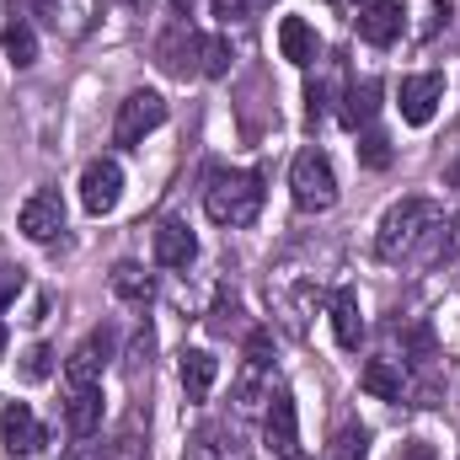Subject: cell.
I'll return each instance as SVG.
<instances>
[{"mask_svg": "<svg viewBox=\"0 0 460 460\" xmlns=\"http://www.w3.org/2000/svg\"><path fill=\"white\" fill-rule=\"evenodd\" d=\"M235 412L246 418V412H257L268 396H273V338L257 327L252 338H246V358H241V369H235Z\"/></svg>", "mask_w": 460, "mask_h": 460, "instance_id": "obj_4", "label": "cell"}, {"mask_svg": "<svg viewBox=\"0 0 460 460\" xmlns=\"http://www.w3.org/2000/svg\"><path fill=\"white\" fill-rule=\"evenodd\" d=\"M289 193H295V209L300 215H327L338 204V172H332V155L305 145L289 166Z\"/></svg>", "mask_w": 460, "mask_h": 460, "instance_id": "obj_3", "label": "cell"}, {"mask_svg": "<svg viewBox=\"0 0 460 460\" xmlns=\"http://www.w3.org/2000/svg\"><path fill=\"white\" fill-rule=\"evenodd\" d=\"M353 27H358V38L369 49H391L402 38V27H407V11H402V0H364L353 11Z\"/></svg>", "mask_w": 460, "mask_h": 460, "instance_id": "obj_10", "label": "cell"}, {"mask_svg": "<svg viewBox=\"0 0 460 460\" xmlns=\"http://www.w3.org/2000/svg\"><path fill=\"white\" fill-rule=\"evenodd\" d=\"M456 257H460V220H456V215H445L439 226L418 241V252H412V268H450Z\"/></svg>", "mask_w": 460, "mask_h": 460, "instance_id": "obj_16", "label": "cell"}, {"mask_svg": "<svg viewBox=\"0 0 460 460\" xmlns=\"http://www.w3.org/2000/svg\"><path fill=\"white\" fill-rule=\"evenodd\" d=\"M375 113H380V81H348L343 86V108H338L343 128H369Z\"/></svg>", "mask_w": 460, "mask_h": 460, "instance_id": "obj_21", "label": "cell"}, {"mask_svg": "<svg viewBox=\"0 0 460 460\" xmlns=\"http://www.w3.org/2000/svg\"><path fill=\"white\" fill-rule=\"evenodd\" d=\"M172 5H177V11H182V16H193V0H172Z\"/></svg>", "mask_w": 460, "mask_h": 460, "instance_id": "obj_39", "label": "cell"}, {"mask_svg": "<svg viewBox=\"0 0 460 460\" xmlns=\"http://www.w3.org/2000/svg\"><path fill=\"white\" fill-rule=\"evenodd\" d=\"M16 230L27 235V241H38V246H49L59 230H65V199L54 193V188H38L27 204H22V215H16Z\"/></svg>", "mask_w": 460, "mask_h": 460, "instance_id": "obj_11", "label": "cell"}, {"mask_svg": "<svg viewBox=\"0 0 460 460\" xmlns=\"http://www.w3.org/2000/svg\"><path fill=\"white\" fill-rule=\"evenodd\" d=\"M150 353H155V332L139 327V332H134V348H128V369H134V375H139V364L150 369Z\"/></svg>", "mask_w": 460, "mask_h": 460, "instance_id": "obj_32", "label": "cell"}, {"mask_svg": "<svg viewBox=\"0 0 460 460\" xmlns=\"http://www.w3.org/2000/svg\"><path fill=\"white\" fill-rule=\"evenodd\" d=\"M215 375H220V358H215L209 348H182V358H177V380H182V396H188V402H209Z\"/></svg>", "mask_w": 460, "mask_h": 460, "instance_id": "obj_15", "label": "cell"}, {"mask_svg": "<svg viewBox=\"0 0 460 460\" xmlns=\"http://www.w3.org/2000/svg\"><path fill=\"white\" fill-rule=\"evenodd\" d=\"M279 54H284L289 65L311 70V65H316V54H322V38H316V27H311L305 16H284V22H279Z\"/></svg>", "mask_w": 460, "mask_h": 460, "instance_id": "obj_18", "label": "cell"}, {"mask_svg": "<svg viewBox=\"0 0 460 460\" xmlns=\"http://www.w3.org/2000/svg\"><path fill=\"white\" fill-rule=\"evenodd\" d=\"M123 5H128V11H150V0H123Z\"/></svg>", "mask_w": 460, "mask_h": 460, "instance_id": "obj_38", "label": "cell"}, {"mask_svg": "<svg viewBox=\"0 0 460 460\" xmlns=\"http://www.w3.org/2000/svg\"><path fill=\"white\" fill-rule=\"evenodd\" d=\"M252 5H273V0H252Z\"/></svg>", "mask_w": 460, "mask_h": 460, "instance_id": "obj_41", "label": "cell"}, {"mask_svg": "<svg viewBox=\"0 0 460 460\" xmlns=\"http://www.w3.org/2000/svg\"><path fill=\"white\" fill-rule=\"evenodd\" d=\"M445 182H450V188H460V155L450 161V166H445Z\"/></svg>", "mask_w": 460, "mask_h": 460, "instance_id": "obj_36", "label": "cell"}, {"mask_svg": "<svg viewBox=\"0 0 460 460\" xmlns=\"http://www.w3.org/2000/svg\"><path fill=\"white\" fill-rule=\"evenodd\" d=\"M364 445H369V434L358 423H343L338 439H332V450H327V460H364Z\"/></svg>", "mask_w": 460, "mask_h": 460, "instance_id": "obj_28", "label": "cell"}, {"mask_svg": "<svg viewBox=\"0 0 460 460\" xmlns=\"http://www.w3.org/2000/svg\"><path fill=\"white\" fill-rule=\"evenodd\" d=\"M230 70V38H204V75L220 81Z\"/></svg>", "mask_w": 460, "mask_h": 460, "instance_id": "obj_31", "label": "cell"}, {"mask_svg": "<svg viewBox=\"0 0 460 460\" xmlns=\"http://www.w3.org/2000/svg\"><path fill=\"white\" fill-rule=\"evenodd\" d=\"M108 353H113V332H92L86 343L70 353V364H65L70 385H97L102 369H108Z\"/></svg>", "mask_w": 460, "mask_h": 460, "instance_id": "obj_19", "label": "cell"}, {"mask_svg": "<svg viewBox=\"0 0 460 460\" xmlns=\"http://www.w3.org/2000/svg\"><path fill=\"white\" fill-rule=\"evenodd\" d=\"M209 11H215V16H226V22H235V16H246V11H252V0H209Z\"/></svg>", "mask_w": 460, "mask_h": 460, "instance_id": "obj_34", "label": "cell"}, {"mask_svg": "<svg viewBox=\"0 0 460 460\" xmlns=\"http://www.w3.org/2000/svg\"><path fill=\"white\" fill-rule=\"evenodd\" d=\"M262 445L279 460H300V412H295V396L279 385L268 396V412H262Z\"/></svg>", "mask_w": 460, "mask_h": 460, "instance_id": "obj_8", "label": "cell"}, {"mask_svg": "<svg viewBox=\"0 0 460 460\" xmlns=\"http://www.w3.org/2000/svg\"><path fill=\"white\" fill-rule=\"evenodd\" d=\"M22 284H27V279H22V268H0V311L22 295Z\"/></svg>", "mask_w": 460, "mask_h": 460, "instance_id": "obj_33", "label": "cell"}, {"mask_svg": "<svg viewBox=\"0 0 460 460\" xmlns=\"http://www.w3.org/2000/svg\"><path fill=\"white\" fill-rule=\"evenodd\" d=\"M439 102H445V75H439V70H423V75H407V81H402V118H407L412 128L434 123Z\"/></svg>", "mask_w": 460, "mask_h": 460, "instance_id": "obj_12", "label": "cell"}, {"mask_svg": "<svg viewBox=\"0 0 460 460\" xmlns=\"http://www.w3.org/2000/svg\"><path fill=\"white\" fill-rule=\"evenodd\" d=\"M358 161H364L369 172H385V166H391V139H385L380 128H369V134L358 139Z\"/></svg>", "mask_w": 460, "mask_h": 460, "instance_id": "obj_29", "label": "cell"}, {"mask_svg": "<svg viewBox=\"0 0 460 460\" xmlns=\"http://www.w3.org/2000/svg\"><path fill=\"white\" fill-rule=\"evenodd\" d=\"M43 11H49V22L65 38H86L92 22H97V11H102V0H43Z\"/></svg>", "mask_w": 460, "mask_h": 460, "instance_id": "obj_22", "label": "cell"}, {"mask_svg": "<svg viewBox=\"0 0 460 460\" xmlns=\"http://www.w3.org/2000/svg\"><path fill=\"white\" fill-rule=\"evenodd\" d=\"M396 460H439V450H434L429 439H412V445H402V456Z\"/></svg>", "mask_w": 460, "mask_h": 460, "instance_id": "obj_35", "label": "cell"}, {"mask_svg": "<svg viewBox=\"0 0 460 460\" xmlns=\"http://www.w3.org/2000/svg\"><path fill=\"white\" fill-rule=\"evenodd\" d=\"M235 327H241V300H235L230 289H220V295H215V311H209V332H215V338H230Z\"/></svg>", "mask_w": 460, "mask_h": 460, "instance_id": "obj_27", "label": "cell"}, {"mask_svg": "<svg viewBox=\"0 0 460 460\" xmlns=\"http://www.w3.org/2000/svg\"><path fill=\"white\" fill-rule=\"evenodd\" d=\"M49 369H54V348L49 343H32L27 353H22V375L38 385V380H49Z\"/></svg>", "mask_w": 460, "mask_h": 460, "instance_id": "obj_30", "label": "cell"}, {"mask_svg": "<svg viewBox=\"0 0 460 460\" xmlns=\"http://www.w3.org/2000/svg\"><path fill=\"white\" fill-rule=\"evenodd\" d=\"M108 284H113L118 300H123V305H134V311H145V305L155 300V279H150V273H145L139 262H118Z\"/></svg>", "mask_w": 460, "mask_h": 460, "instance_id": "obj_23", "label": "cell"}, {"mask_svg": "<svg viewBox=\"0 0 460 460\" xmlns=\"http://www.w3.org/2000/svg\"><path fill=\"white\" fill-rule=\"evenodd\" d=\"M182 460H246V450H241V434L230 423H199L188 434Z\"/></svg>", "mask_w": 460, "mask_h": 460, "instance_id": "obj_13", "label": "cell"}, {"mask_svg": "<svg viewBox=\"0 0 460 460\" xmlns=\"http://www.w3.org/2000/svg\"><path fill=\"white\" fill-rule=\"evenodd\" d=\"M0 445H5L11 460H32V456H43L49 429L38 423V412H32L27 402H5V407H0Z\"/></svg>", "mask_w": 460, "mask_h": 460, "instance_id": "obj_7", "label": "cell"}, {"mask_svg": "<svg viewBox=\"0 0 460 460\" xmlns=\"http://www.w3.org/2000/svg\"><path fill=\"white\" fill-rule=\"evenodd\" d=\"M268 177L262 172H209V188H204V215L215 220V226L226 230H246L257 215H262V199H268V188H262Z\"/></svg>", "mask_w": 460, "mask_h": 460, "instance_id": "obj_1", "label": "cell"}, {"mask_svg": "<svg viewBox=\"0 0 460 460\" xmlns=\"http://www.w3.org/2000/svg\"><path fill=\"white\" fill-rule=\"evenodd\" d=\"M0 353H5V322H0Z\"/></svg>", "mask_w": 460, "mask_h": 460, "instance_id": "obj_40", "label": "cell"}, {"mask_svg": "<svg viewBox=\"0 0 460 460\" xmlns=\"http://www.w3.org/2000/svg\"><path fill=\"white\" fill-rule=\"evenodd\" d=\"M402 358H407L412 369H434V358H439V348H434V332H429V327H412V332L402 338Z\"/></svg>", "mask_w": 460, "mask_h": 460, "instance_id": "obj_26", "label": "cell"}, {"mask_svg": "<svg viewBox=\"0 0 460 460\" xmlns=\"http://www.w3.org/2000/svg\"><path fill=\"white\" fill-rule=\"evenodd\" d=\"M193 257H199V241H193V230L188 220H161L155 226V262L161 268H193Z\"/></svg>", "mask_w": 460, "mask_h": 460, "instance_id": "obj_17", "label": "cell"}, {"mask_svg": "<svg viewBox=\"0 0 460 460\" xmlns=\"http://www.w3.org/2000/svg\"><path fill=\"white\" fill-rule=\"evenodd\" d=\"M332 332L343 348L364 343V311H358V295L353 289H332Z\"/></svg>", "mask_w": 460, "mask_h": 460, "instance_id": "obj_25", "label": "cell"}, {"mask_svg": "<svg viewBox=\"0 0 460 460\" xmlns=\"http://www.w3.org/2000/svg\"><path fill=\"white\" fill-rule=\"evenodd\" d=\"M358 385L369 396H380V402H402L407 396V369H402V358H369L364 375H358Z\"/></svg>", "mask_w": 460, "mask_h": 460, "instance_id": "obj_20", "label": "cell"}, {"mask_svg": "<svg viewBox=\"0 0 460 460\" xmlns=\"http://www.w3.org/2000/svg\"><path fill=\"white\" fill-rule=\"evenodd\" d=\"M65 429H70V439H97V429H102V385H70Z\"/></svg>", "mask_w": 460, "mask_h": 460, "instance_id": "obj_14", "label": "cell"}, {"mask_svg": "<svg viewBox=\"0 0 460 460\" xmlns=\"http://www.w3.org/2000/svg\"><path fill=\"white\" fill-rule=\"evenodd\" d=\"M166 123V97L161 92H128L118 102V118H113V145L118 150H134L145 145V134H155Z\"/></svg>", "mask_w": 460, "mask_h": 460, "instance_id": "obj_5", "label": "cell"}, {"mask_svg": "<svg viewBox=\"0 0 460 460\" xmlns=\"http://www.w3.org/2000/svg\"><path fill=\"white\" fill-rule=\"evenodd\" d=\"M439 220H445V209H439L434 199H402V204H391L385 220H380V230H375V257H385V262H412L418 241L439 226Z\"/></svg>", "mask_w": 460, "mask_h": 460, "instance_id": "obj_2", "label": "cell"}, {"mask_svg": "<svg viewBox=\"0 0 460 460\" xmlns=\"http://www.w3.org/2000/svg\"><path fill=\"white\" fill-rule=\"evenodd\" d=\"M155 65L177 81L188 75H204V32L193 22H172L161 38H155Z\"/></svg>", "mask_w": 460, "mask_h": 460, "instance_id": "obj_6", "label": "cell"}, {"mask_svg": "<svg viewBox=\"0 0 460 460\" xmlns=\"http://www.w3.org/2000/svg\"><path fill=\"white\" fill-rule=\"evenodd\" d=\"M118 199H123V166H118L113 155L86 161V172H81V204H86V215H113Z\"/></svg>", "mask_w": 460, "mask_h": 460, "instance_id": "obj_9", "label": "cell"}, {"mask_svg": "<svg viewBox=\"0 0 460 460\" xmlns=\"http://www.w3.org/2000/svg\"><path fill=\"white\" fill-rule=\"evenodd\" d=\"M0 49H5V59H11L16 70H32V65H38V32H32V22H27V16H11V22L0 27Z\"/></svg>", "mask_w": 460, "mask_h": 460, "instance_id": "obj_24", "label": "cell"}, {"mask_svg": "<svg viewBox=\"0 0 460 460\" xmlns=\"http://www.w3.org/2000/svg\"><path fill=\"white\" fill-rule=\"evenodd\" d=\"M327 5H338V11H358V0H327Z\"/></svg>", "mask_w": 460, "mask_h": 460, "instance_id": "obj_37", "label": "cell"}]
</instances>
